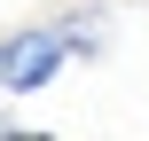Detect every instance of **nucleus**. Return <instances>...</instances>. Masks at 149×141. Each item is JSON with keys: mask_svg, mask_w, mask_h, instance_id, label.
Wrapping results in <instances>:
<instances>
[{"mask_svg": "<svg viewBox=\"0 0 149 141\" xmlns=\"http://www.w3.org/2000/svg\"><path fill=\"white\" fill-rule=\"evenodd\" d=\"M55 31H63V47H71L79 63L110 55V31H102V8H71V16H55Z\"/></svg>", "mask_w": 149, "mask_h": 141, "instance_id": "2", "label": "nucleus"}, {"mask_svg": "<svg viewBox=\"0 0 149 141\" xmlns=\"http://www.w3.org/2000/svg\"><path fill=\"white\" fill-rule=\"evenodd\" d=\"M63 63H71V47H63V31H55V24L8 31V71H0V94H47Z\"/></svg>", "mask_w": 149, "mask_h": 141, "instance_id": "1", "label": "nucleus"}, {"mask_svg": "<svg viewBox=\"0 0 149 141\" xmlns=\"http://www.w3.org/2000/svg\"><path fill=\"white\" fill-rule=\"evenodd\" d=\"M0 71H8V39H0Z\"/></svg>", "mask_w": 149, "mask_h": 141, "instance_id": "3", "label": "nucleus"}, {"mask_svg": "<svg viewBox=\"0 0 149 141\" xmlns=\"http://www.w3.org/2000/svg\"><path fill=\"white\" fill-rule=\"evenodd\" d=\"M0 133H8V110H0Z\"/></svg>", "mask_w": 149, "mask_h": 141, "instance_id": "4", "label": "nucleus"}]
</instances>
